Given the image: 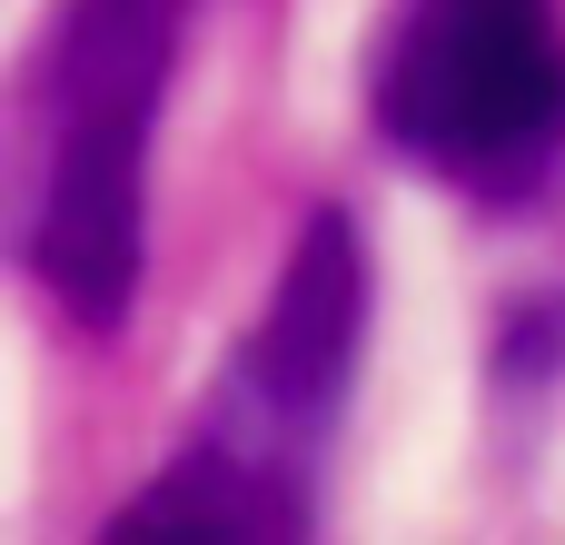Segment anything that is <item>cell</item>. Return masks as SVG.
<instances>
[{"instance_id":"6da1fadb","label":"cell","mask_w":565,"mask_h":545,"mask_svg":"<svg viewBox=\"0 0 565 545\" xmlns=\"http://www.w3.org/2000/svg\"><path fill=\"white\" fill-rule=\"evenodd\" d=\"M358 338H367V238L338 199H318L298 218L268 318L228 348L199 437L169 457V477H149L109 516V536H308L318 447L348 407Z\"/></svg>"},{"instance_id":"3957f363","label":"cell","mask_w":565,"mask_h":545,"mask_svg":"<svg viewBox=\"0 0 565 545\" xmlns=\"http://www.w3.org/2000/svg\"><path fill=\"white\" fill-rule=\"evenodd\" d=\"M377 139L467 199H526L565 159V30L546 0H407L367 70Z\"/></svg>"},{"instance_id":"7a4b0ae2","label":"cell","mask_w":565,"mask_h":545,"mask_svg":"<svg viewBox=\"0 0 565 545\" xmlns=\"http://www.w3.org/2000/svg\"><path fill=\"white\" fill-rule=\"evenodd\" d=\"M179 60V0H60L40 60V209L30 278L70 328L109 338L149 248V129Z\"/></svg>"},{"instance_id":"277c9868","label":"cell","mask_w":565,"mask_h":545,"mask_svg":"<svg viewBox=\"0 0 565 545\" xmlns=\"http://www.w3.org/2000/svg\"><path fill=\"white\" fill-rule=\"evenodd\" d=\"M565 377V298H526L507 328H497V387L507 397H536Z\"/></svg>"}]
</instances>
